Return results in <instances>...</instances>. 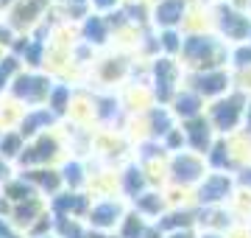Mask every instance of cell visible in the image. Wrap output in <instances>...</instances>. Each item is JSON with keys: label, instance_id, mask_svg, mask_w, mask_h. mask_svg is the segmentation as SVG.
<instances>
[{"label": "cell", "instance_id": "6da1fadb", "mask_svg": "<svg viewBox=\"0 0 251 238\" xmlns=\"http://www.w3.org/2000/svg\"><path fill=\"white\" fill-rule=\"evenodd\" d=\"M237 104H240V98H232L229 104H218V110H215V120H218V126H224L229 129L237 120Z\"/></svg>", "mask_w": 251, "mask_h": 238}, {"label": "cell", "instance_id": "7a4b0ae2", "mask_svg": "<svg viewBox=\"0 0 251 238\" xmlns=\"http://www.w3.org/2000/svg\"><path fill=\"white\" fill-rule=\"evenodd\" d=\"M226 191H229V182H226L224 177H212L209 182L201 188V199H221V196H226Z\"/></svg>", "mask_w": 251, "mask_h": 238}, {"label": "cell", "instance_id": "3957f363", "mask_svg": "<svg viewBox=\"0 0 251 238\" xmlns=\"http://www.w3.org/2000/svg\"><path fill=\"white\" fill-rule=\"evenodd\" d=\"M171 73H173V67H171L168 62H159V64H156V76H159V98H162V101L171 95Z\"/></svg>", "mask_w": 251, "mask_h": 238}, {"label": "cell", "instance_id": "277c9868", "mask_svg": "<svg viewBox=\"0 0 251 238\" xmlns=\"http://www.w3.org/2000/svg\"><path fill=\"white\" fill-rule=\"evenodd\" d=\"M181 17V0H168L159 6V20L162 23H176Z\"/></svg>", "mask_w": 251, "mask_h": 238}, {"label": "cell", "instance_id": "5b68a950", "mask_svg": "<svg viewBox=\"0 0 251 238\" xmlns=\"http://www.w3.org/2000/svg\"><path fill=\"white\" fill-rule=\"evenodd\" d=\"M190 138H193V146H196V149H204V146H206L209 132H206V123H204V120H193V123H190Z\"/></svg>", "mask_w": 251, "mask_h": 238}, {"label": "cell", "instance_id": "8992f818", "mask_svg": "<svg viewBox=\"0 0 251 238\" xmlns=\"http://www.w3.org/2000/svg\"><path fill=\"white\" fill-rule=\"evenodd\" d=\"M53 149H56V143L53 140H42V143H39V146L34 149V151H31V154H25L23 157V163H34V160H45V157H50L53 154Z\"/></svg>", "mask_w": 251, "mask_h": 238}, {"label": "cell", "instance_id": "52a82bcc", "mask_svg": "<svg viewBox=\"0 0 251 238\" xmlns=\"http://www.w3.org/2000/svg\"><path fill=\"white\" fill-rule=\"evenodd\" d=\"M224 84H226V76L215 73V76H204V79H198V87L209 95V92H218V90H224Z\"/></svg>", "mask_w": 251, "mask_h": 238}, {"label": "cell", "instance_id": "ba28073f", "mask_svg": "<svg viewBox=\"0 0 251 238\" xmlns=\"http://www.w3.org/2000/svg\"><path fill=\"white\" fill-rule=\"evenodd\" d=\"M42 90H45V82L42 79H20V84H17L20 95H39Z\"/></svg>", "mask_w": 251, "mask_h": 238}, {"label": "cell", "instance_id": "9c48e42d", "mask_svg": "<svg viewBox=\"0 0 251 238\" xmlns=\"http://www.w3.org/2000/svg\"><path fill=\"white\" fill-rule=\"evenodd\" d=\"M196 174H198V163H196V160L184 157V160L176 163V177H179V179H193Z\"/></svg>", "mask_w": 251, "mask_h": 238}, {"label": "cell", "instance_id": "30bf717a", "mask_svg": "<svg viewBox=\"0 0 251 238\" xmlns=\"http://www.w3.org/2000/svg\"><path fill=\"white\" fill-rule=\"evenodd\" d=\"M115 216H117V205H100L98 210L92 213V221L95 224H109Z\"/></svg>", "mask_w": 251, "mask_h": 238}, {"label": "cell", "instance_id": "8fae6325", "mask_svg": "<svg viewBox=\"0 0 251 238\" xmlns=\"http://www.w3.org/2000/svg\"><path fill=\"white\" fill-rule=\"evenodd\" d=\"M224 28L232 31V34H237V37L246 34V23H243L240 17H234V14H224Z\"/></svg>", "mask_w": 251, "mask_h": 238}, {"label": "cell", "instance_id": "7c38bea8", "mask_svg": "<svg viewBox=\"0 0 251 238\" xmlns=\"http://www.w3.org/2000/svg\"><path fill=\"white\" fill-rule=\"evenodd\" d=\"M209 51H212V42H206V39H190L187 42L190 56H201V54H209Z\"/></svg>", "mask_w": 251, "mask_h": 238}, {"label": "cell", "instance_id": "4fadbf2b", "mask_svg": "<svg viewBox=\"0 0 251 238\" xmlns=\"http://www.w3.org/2000/svg\"><path fill=\"white\" fill-rule=\"evenodd\" d=\"M56 208H59V210H84V199H81V196H70V199L64 196V199L56 202Z\"/></svg>", "mask_w": 251, "mask_h": 238}, {"label": "cell", "instance_id": "5bb4252c", "mask_svg": "<svg viewBox=\"0 0 251 238\" xmlns=\"http://www.w3.org/2000/svg\"><path fill=\"white\" fill-rule=\"evenodd\" d=\"M196 110H198V101L193 98V95H181L179 98V112L181 115H196Z\"/></svg>", "mask_w": 251, "mask_h": 238}, {"label": "cell", "instance_id": "9a60e30c", "mask_svg": "<svg viewBox=\"0 0 251 238\" xmlns=\"http://www.w3.org/2000/svg\"><path fill=\"white\" fill-rule=\"evenodd\" d=\"M87 34L92 39H103V26H100V20H90L87 23Z\"/></svg>", "mask_w": 251, "mask_h": 238}, {"label": "cell", "instance_id": "2e32d148", "mask_svg": "<svg viewBox=\"0 0 251 238\" xmlns=\"http://www.w3.org/2000/svg\"><path fill=\"white\" fill-rule=\"evenodd\" d=\"M34 213H36V202H28V205H23V208L17 210V219L20 221H28Z\"/></svg>", "mask_w": 251, "mask_h": 238}, {"label": "cell", "instance_id": "e0dca14e", "mask_svg": "<svg viewBox=\"0 0 251 238\" xmlns=\"http://www.w3.org/2000/svg\"><path fill=\"white\" fill-rule=\"evenodd\" d=\"M48 120H50V115H45V112H42V115H34V118H28L25 120V132H34L36 123H48Z\"/></svg>", "mask_w": 251, "mask_h": 238}, {"label": "cell", "instance_id": "ac0fdd59", "mask_svg": "<svg viewBox=\"0 0 251 238\" xmlns=\"http://www.w3.org/2000/svg\"><path fill=\"white\" fill-rule=\"evenodd\" d=\"M134 236H140V221L128 219L126 221V238H134Z\"/></svg>", "mask_w": 251, "mask_h": 238}, {"label": "cell", "instance_id": "d6986e66", "mask_svg": "<svg viewBox=\"0 0 251 238\" xmlns=\"http://www.w3.org/2000/svg\"><path fill=\"white\" fill-rule=\"evenodd\" d=\"M126 185H128V191H137V188L143 185V177L137 174V171H131V174H128V179H126Z\"/></svg>", "mask_w": 251, "mask_h": 238}, {"label": "cell", "instance_id": "ffe728a7", "mask_svg": "<svg viewBox=\"0 0 251 238\" xmlns=\"http://www.w3.org/2000/svg\"><path fill=\"white\" fill-rule=\"evenodd\" d=\"M140 208H145V210H159V199H156V196H148V199H140Z\"/></svg>", "mask_w": 251, "mask_h": 238}, {"label": "cell", "instance_id": "44dd1931", "mask_svg": "<svg viewBox=\"0 0 251 238\" xmlns=\"http://www.w3.org/2000/svg\"><path fill=\"white\" fill-rule=\"evenodd\" d=\"M153 123H156V132H165V129H168V118H165V112H153Z\"/></svg>", "mask_w": 251, "mask_h": 238}, {"label": "cell", "instance_id": "7402d4cb", "mask_svg": "<svg viewBox=\"0 0 251 238\" xmlns=\"http://www.w3.org/2000/svg\"><path fill=\"white\" fill-rule=\"evenodd\" d=\"M9 193H11V196H17V199H25V196H28L31 191H28L25 185H11V188H9Z\"/></svg>", "mask_w": 251, "mask_h": 238}, {"label": "cell", "instance_id": "603a6c76", "mask_svg": "<svg viewBox=\"0 0 251 238\" xmlns=\"http://www.w3.org/2000/svg\"><path fill=\"white\" fill-rule=\"evenodd\" d=\"M176 224H187V216H171L162 221V227H176Z\"/></svg>", "mask_w": 251, "mask_h": 238}, {"label": "cell", "instance_id": "cb8c5ba5", "mask_svg": "<svg viewBox=\"0 0 251 238\" xmlns=\"http://www.w3.org/2000/svg\"><path fill=\"white\" fill-rule=\"evenodd\" d=\"M14 64H17V62H11V59H9V62L0 67V87H3V82H6V76H9L11 70H14Z\"/></svg>", "mask_w": 251, "mask_h": 238}, {"label": "cell", "instance_id": "d4e9b609", "mask_svg": "<svg viewBox=\"0 0 251 238\" xmlns=\"http://www.w3.org/2000/svg\"><path fill=\"white\" fill-rule=\"evenodd\" d=\"M17 146H20L17 138H6V140H3V149H6L9 154H14V151H17Z\"/></svg>", "mask_w": 251, "mask_h": 238}, {"label": "cell", "instance_id": "484cf974", "mask_svg": "<svg viewBox=\"0 0 251 238\" xmlns=\"http://www.w3.org/2000/svg\"><path fill=\"white\" fill-rule=\"evenodd\" d=\"M64 174H67V179H70L73 185L81 179V177H78V165H67V171H64Z\"/></svg>", "mask_w": 251, "mask_h": 238}, {"label": "cell", "instance_id": "4316f807", "mask_svg": "<svg viewBox=\"0 0 251 238\" xmlns=\"http://www.w3.org/2000/svg\"><path fill=\"white\" fill-rule=\"evenodd\" d=\"M224 151H226L224 146L215 149V154H212V163H215V165H224V163H226V154H224Z\"/></svg>", "mask_w": 251, "mask_h": 238}, {"label": "cell", "instance_id": "83f0119b", "mask_svg": "<svg viewBox=\"0 0 251 238\" xmlns=\"http://www.w3.org/2000/svg\"><path fill=\"white\" fill-rule=\"evenodd\" d=\"M176 34H165V48H168V51H176V48H179V42H176Z\"/></svg>", "mask_w": 251, "mask_h": 238}, {"label": "cell", "instance_id": "f1b7e54d", "mask_svg": "<svg viewBox=\"0 0 251 238\" xmlns=\"http://www.w3.org/2000/svg\"><path fill=\"white\" fill-rule=\"evenodd\" d=\"M64 98H67V90H56V95H53V104L62 110L64 107Z\"/></svg>", "mask_w": 251, "mask_h": 238}, {"label": "cell", "instance_id": "f546056e", "mask_svg": "<svg viewBox=\"0 0 251 238\" xmlns=\"http://www.w3.org/2000/svg\"><path fill=\"white\" fill-rule=\"evenodd\" d=\"M39 182L45 185V188H56V177H50V174H39Z\"/></svg>", "mask_w": 251, "mask_h": 238}, {"label": "cell", "instance_id": "4dcf8cb0", "mask_svg": "<svg viewBox=\"0 0 251 238\" xmlns=\"http://www.w3.org/2000/svg\"><path fill=\"white\" fill-rule=\"evenodd\" d=\"M237 59H240V64H251V51H237Z\"/></svg>", "mask_w": 251, "mask_h": 238}, {"label": "cell", "instance_id": "1f68e13d", "mask_svg": "<svg viewBox=\"0 0 251 238\" xmlns=\"http://www.w3.org/2000/svg\"><path fill=\"white\" fill-rule=\"evenodd\" d=\"M28 59H31V62H39V45H34V48H31V54H28Z\"/></svg>", "mask_w": 251, "mask_h": 238}, {"label": "cell", "instance_id": "d6a6232c", "mask_svg": "<svg viewBox=\"0 0 251 238\" xmlns=\"http://www.w3.org/2000/svg\"><path fill=\"white\" fill-rule=\"evenodd\" d=\"M0 236H9V227H6L3 221H0Z\"/></svg>", "mask_w": 251, "mask_h": 238}, {"label": "cell", "instance_id": "836d02e7", "mask_svg": "<svg viewBox=\"0 0 251 238\" xmlns=\"http://www.w3.org/2000/svg\"><path fill=\"white\" fill-rule=\"evenodd\" d=\"M243 182H246V185H251V171H249V174H243Z\"/></svg>", "mask_w": 251, "mask_h": 238}, {"label": "cell", "instance_id": "e575fe53", "mask_svg": "<svg viewBox=\"0 0 251 238\" xmlns=\"http://www.w3.org/2000/svg\"><path fill=\"white\" fill-rule=\"evenodd\" d=\"M95 3H98V6H109V3H112V0H95Z\"/></svg>", "mask_w": 251, "mask_h": 238}, {"label": "cell", "instance_id": "d590c367", "mask_svg": "<svg viewBox=\"0 0 251 238\" xmlns=\"http://www.w3.org/2000/svg\"><path fill=\"white\" fill-rule=\"evenodd\" d=\"M3 174H6V168H3V165H0V177H3Z\"/></svg>", "mask_w": 251, "mask_h": 238}, {"label": "cell", "instance_id": "8d00e7d4", "mask_svg": "<svg viewBox=\"0 0 251 238\" xmlns=\"http://www.w3.org/2000/svg\"><path fill=\"white\" fill-rule=\"evenodd\" d=\"M173 238H190V236H173Z\"/></svg>", "mask_w": 251, "mask_h": 238}]
</instances>
